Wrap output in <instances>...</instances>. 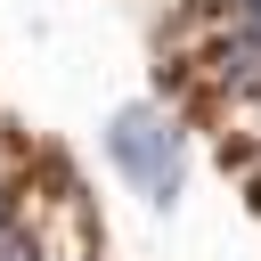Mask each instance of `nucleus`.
<instances>
[{
    "label": "nucleus",
    "mask_w": 261,
    "mask_h": 261,
    "mask_svg": "<svg viewBox=\"0 0 261 261\" xmlns=\"http://www.w3.org/2000/svg\"><path fill=\"white\" fill-rule=\"evenodd\" d=\"M106 155L114 171L147 196V204H171L179 196V171H188V130L163 114V106H122L106 122Z\"/></svg>",
    "instance_id": "obj_1"
},
{
    "label": "nucleus",
    "mask_w": 261,
    "mask_h": 261,
    "mask_svg": "<svg viewBox=\"0 0 261 261\" xmlns=\"http://www.w3.org/2000/svg\"><path fill=\"white\" fill-rule=\"evenodd\" d=\"M204 73H212V90H228V98H253V90H261V33L228 16V24L204 41Z\"/></svg>",
    "instance_id": "obj_2"
},
{
    "label": "nucleus",
    "mask_w": 261,
    "mask_h": 261,
    "mask_svg": "<svg viewBox=\"0 0 261 261\" xmlns=\"http://www.w3.org/2000/svg\"><path fill=\"white\" fill-rule=\"evenodd\" d=\"M16 196H24V188H16V171H8V139H0V245L16 237Z\"/></svg>",
    "instance_id": "obj_3"
}]
</instances>
